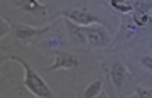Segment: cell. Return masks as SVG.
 <instances>
[{
	"mask_svg": "<svg viewBox=\"0 0 152 98\" xmlns=\"http://www.w3.org/2000/svg\"><path fill=\"white\" fill-rule=\"evenodd\" d=\"M4 61H5V58H4V59H0V64H2V63H4Z\"/></svg>",
	"mask_w": 152,
	"mask_h": 98,
	"instance_id": "5bb4252c",
	"label": "cell"
},
{
	"mask_svg": "<svg viewBox=\"0 0 152 98\" xmlns=\"http://www.w3.org/2000/svg\"><path fill=\"white\" fill-rule=\"evenodd\" d=\"M15 5L20 7L22 10H26L27 14H32V15H37V17H44L48 14L46 5L37 2V0H17Z\"/></svg>",
	"mask_w": 152,
	"mask_h": 98,
	"instance_id": "52a82bcc",
	"label": "cell"
},
{
	"mask_svg": "<svg viewBox=\"0 0 152 98\" xmlns=\"http://www.w3.org/2000/svg\"><path fill=\"white\" fill-rule=\"evenodd\" d=\"M130 98H135V97H130Z\"/></svg>",
	"mask_w": 152,
	"mask_h": 98,
	"instance_id": "9a60e30c",
	"label": "cell"
},
{
	"mask_svg": "<svg viewBox=\"0 0 152 98\" xmlns=\"http://www.w3.org/2000/svg\"><path fill=\"white\" fill-rule=\"evenodd\" d=\"M134 97H135V98H152V93H151V90H149V88L139 86Z\"/></svg>",
	"mask_w": 152,
	"mask_h": 98,
	"instance_id": "7c38bea8",
	"label": "cell"
},
{
	"mask_svg": "<svg viewBox=\"0 0 152 98\" xmlns=\"http://www.w3.org/2000/svg\"><path fill=\"white\" fill-rule=\"evenodd\" d=\"M85 39L90 48H105L108 46V31L103 27V24H95V26H88L83 27Z\"/></svg>",
	"mask_w": 152,
	"mask_h": 98,
	"instance_id": "3957f363",
	"label": "cell"
},
{
	"mask_svg": "<svg viewBox=\"0 0 152 98\" xmlns=\"http://www.w3.org/2000/svg\"><path fill=\"white\" fill-rule=\"evenodd\" d=\"M80 64V61L76 59L73 54L69 53H58L56 56V61L53 66H49L48 71H56V69H73Z\"/></svg>",
	"mask_w": 152,
	"mask_h": 98,
	"instance_id": "5b68a950",
	"label": "cell"
},
{
	"mask_svg": "<svg viewBox=\"0 0 152 98\" xmlns=\"http://www.w3.org/2000/svg\"><path fill=\"white\" fill-rule=\"evenodd\" d=\"M110 76H112V81L115 86H122L125 83V78H127V68L122 63H115L110 69Z\"/></svg>",
	"mask_w": 152,
	"mask_h": 98,
	"instance_id": "ba28073f",
	"label": "cell"
},
{
	"mask_svg": "<svg viewBox=\"0 0 152 98\" xmlns=\"http://www.w3.org/2000/svg\"><path fill=\"white\" fill-rule=\"evenodd\" d=\"M152 58H151V56H145V58H142V64H144V66H145V68H149V69H151V68H152Z\"/></svg>",
	"mask_w": 152,
	"mask_h": 98,
	"instance_id": "4fadbf2b",
	"label": "cell"
},
{
	"mask_svg": "<svg viewBox=\"0 0 152 98\" xmlns=\"http://www.w3.org/2000/svg\"><path fill=\"white\" fill-rule=\"evenodd\" d=\"M12 32V27H10V22H7L5 19H2L0 17V39L5 37L7 34Z\"/></svg>",
	"mask_w": 152,
	"mask_h": 98,
	"instance_id": "8fae6325",
	"label": "cell"
},
{
	"mask_svg": "<svg viewBox=\"0 0 152 98\" xmlns=\"http://www.w3.org/2000/svg\"><path fill=\"white\" fill-rule=\"evenodd\" d=\"M110 5L113 7V9H117V10H120V12H132L134 9H135L132 4H120V2H117V0H112Z\"/></svg>",
	"mask_w": 152,
	"mask_h": 98,
	"instance_id": "30bf717a",
	"label": "cell"
},
{
	"mask_svg": "<svg viewBox=\"0 0 152 98\" xmlns=\"http://www.w3.org/2000/svg\"><path fill=\"white\" fill-rule=\"evenodd\" d=\"M102 88H103V83L102 80H95L85 88V91L80 95V98H96L100 93H102Z\"/></svg>",
	"mask_w": 152,
	"mask_h": 98,
	"instance_id": "9c48e42d",
	"label": "cell"
},
{
	"mask_svg": "<svg viewBox=\"0 0 152 98\" xmlns=\"http://www.w3.org/2000/svg\"><path fill=\"white\" fill-rule=\"evenodd\" d=\"M58 15H64L66 20L73 22L76 26L88 27V26H95V24H102V20L96 15H93L86 9H68V10H61Z\"/></svg>",
	"mask_w": 152,
	"mask_h": 98,
	"instance_id": "7a4b0ae2",
	"label": "cell"
},
{
	"mask_svg": "<svg viewBox=\"0 0 152 98\" xmlns=\"http://www.w3.org/2000/svg\"><path fill=\"white\" fill-rule=\"evenodd\" d=\"M7 59L15 61V63H19V64L24 68V73H26V76H24V85H26V88L32 93L34 97H37V98H56L54 93L51 91V88L48 86V83L44 81V78L41 76L31 64H27L22 58H19V56H9Z\"/></svg>",
	"mask_w": 152,
	"mask_h": 98,
	"instance_id": "6da1fadb",
	"label": "cell"
},
{
	"mask_svg": "<svg viewBox=\"0 0 152 98\" xmlns=\"http://www.w3.org/2000/svg\"><path fill=\"white\" fill-rule=\"evenodd\" d=\"M64 24H66V29H68V34H69V39L71 42L75 44L78 49H85L86 44V39H85V32H83V27L81 26H76L73 22L66 20L64 19Z\"/></svg>",
	"mask_w": 152,
	"mask_h": 98,
	"instance_id": "8992f818",
	"label": "cell"
},
{
	"mask_svg": "<svg viewBox=\"0 0 152 98\" xmlns=\"http://www.w3.org/2000/svg\"><path fill=\"white\" fill-rule=\"evenodd\" d=\"M10 27H12V34H14L17 39L31 42L34 39L41 37L44 32H48L53 26L48 24V26H44V27H31V26H26V24H15V22H12Z\"/></svg>",
	"mask_w": 152,
	"mask_h": 98,
	"instance_id": "277c9868",
	"label": "cell"
}]
</instances>
